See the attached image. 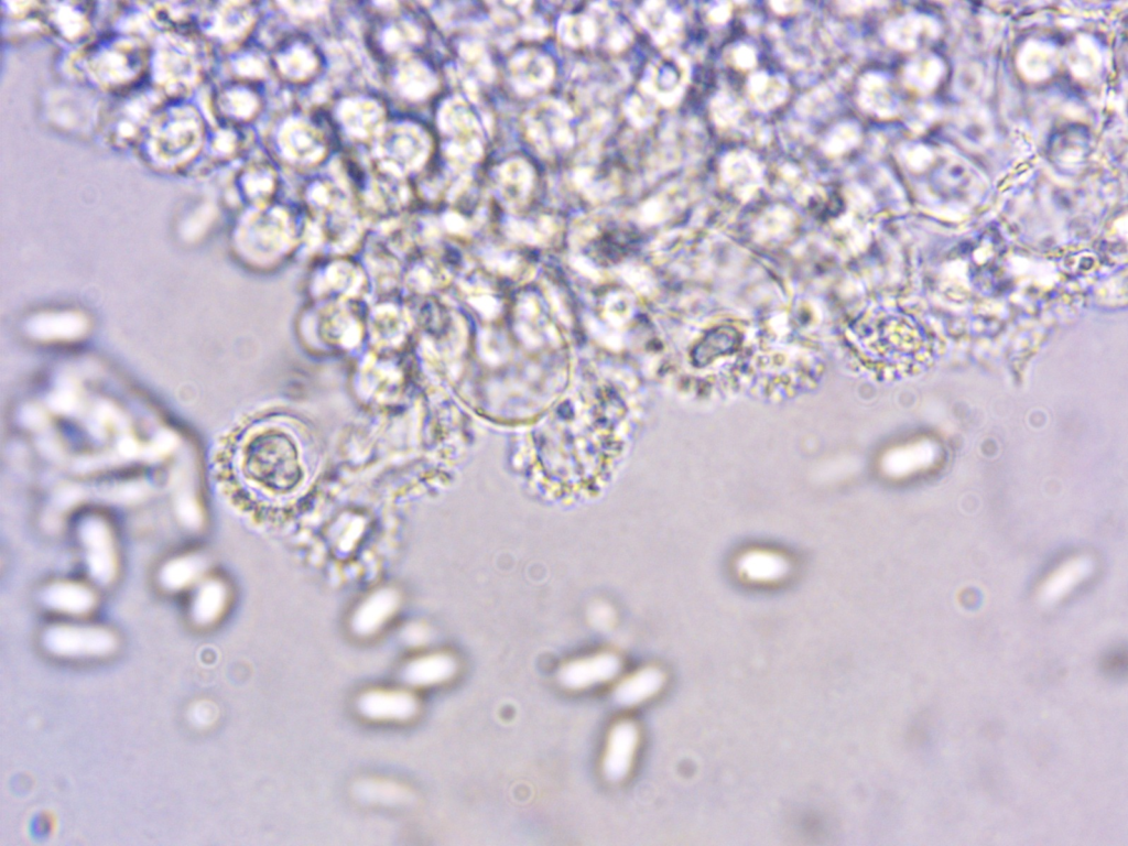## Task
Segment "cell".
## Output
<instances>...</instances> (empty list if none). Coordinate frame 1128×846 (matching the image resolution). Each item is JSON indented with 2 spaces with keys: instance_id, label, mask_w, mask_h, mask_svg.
<instances>
[{
  "instance_id": "1",
  "label": "cell",
  "mask_w": 1128,
  "mask_h": 846,
  "mask_svg": "<svg viewBox=\"0 0 1128 846\" xmlns=\"http://www.w3.org/2000/svg\"><path fill=\"white\" fill-rule=\"evenodd\" d=\"M239 469L249 485L275 496L293 492L304 477L300 448L283 431L252 435L240 449Z\"/></svg>"
},
{
  "instance_id": "2",
  "label": "cell",
  "mask_w": 1128,
  "mask_h": 846,
  "mask_svg": "<svg viewBox=\"0 0 1128 846\" xmlns=\"http://www.w3.org/2000/svg\"><path fill=\"white\" fill-rule=\"evenodd\" d=\"M203 119L189 105H162L148 121L137 142L144 158L160 166H175L191 160L204 139Z\"/></svg>"
},
{
  "instance_id": "3",
  "label": "cell",
  "mask_w": 1128,
  "mask_h": 846,
  "mask_svg": "<svg viewBox=\"0 0 1128 846\" xmlns=\"http://www.w3.org/2000/svg\"><path fill=\"white\" fill-rule=\"evenodd\" d=\"M149 62L150 51L144 43L115 34L96 41L84 54L88 78L115 95L141 85Z\"/></svg>"
},
{
  "instance_id": "4",
  "label": "cell",
  "mask_w": 1128,
  "mask_h": 846,
  "mask_svg": "<svg viewBox=\"0 0 1128 846\" xmlns=\"http://www.w3.org/2000/svg\"><path fill=\"white\" fill-rule=\"evenodd\" d=\"M43 644L59 658H97L113 650L115 639L101 628L61 625L45 631Z\"/></svg>"
},
{
  "instance_id": "5",
  "label": "cell",
  "mask_w": 1128,
  "mask_h": 846,
  "mask_svg": "<svg viewBox=\"0 0 1128 846\" xmlns=\"http://www.w3.org/2000/svg\"><path fill=\"white\" fill-rule=\"evenodd\" d=\"M271 65L276 75L290 84L312 82L322 70V53L303 34L282 40L273 50Z\"/></svg>"
},
{
  "instance_id": "6",
  "label": "cell",
  "mask_w": 1128,
  "mask_h": 846,
  "mask_svg": "<svg viewBox=\"0 0 1128 846\" xmlns=\"http://www.w3.org/2000/svg\"><path fill=\"white\" fill-rule=\"evenodd\" d=\"M621 669L622 661L617 654L600 652L564 663L557 681L566 690L583 691L612 681Z\"/></svg>"
},
{
  "instance_id": "7",
  "label": "cell",
  "mask_w": 1128,
  "mask_h": 846,
  "mask_svg": "<svg viewBox=\"0 0 1128 846\" xmlns=\"http://www.w3.org/2000/svg\"><path fill=\"white\" fill-rule=\"evenodd\" d=\"M357 711L366 719L401 723L419 712V701L411 692L398 688H371L357 698Z\"/></svg>"
},
{
  "instance_id": "8",
  "label": "cell",
  "mask_w": 1128,
  "mask_h": 846,
  "mask_svg": "<svg viewBox=\"0 0 1128 846\" xmlns=\"http://www.w3.org/2000/svg\"><path fill=\"white\" fill-rule=\"evenodd\" d=\"M215 107L225 124L239 128L261 113L263 96L254 83L237 79L218 89Z\"/></svg>"
},
{
  "instance_id": "9",
  "label": "cell",
  "mask_w": 1128,
  "mask_h": 846,
  "mask_svg": "<svg viewBox=\"0 0 1128 846\" xmlns=\"http://www.w3.org/2000/svg\"><path fill=\"white\" fill-rule=\"evenodd\" d=\"M639 745L638 726L629 719L612 725L601 760V771L610 782L622 781L630 772Z\"/></svg>"
},
{
  "instance_id": "10",
  "label": "cell",
  "mask_w": 1128,
  "mask_h": 846,
  "mask_svg": "<svg viewBox=\"0 0 1128 846\" xmlns=\"http://www.w3.org/2000/svg\"><path fill=\"white\" fill-rule=\"evenodd\" d=\"M458 671L456 658L449 653L434 652L410 660L402 669L405 684L413 687H432L451 681Z\"/></svg>"
},
{
  "instance_id": "11",
  "label": "cell",
  "mask_w": 1128,
  "mask_h": 846,
  "mask_svg": "<svg viewBox=\"0 0 1128 846\" xmlns=\"http://www.w3.org/2000/svg\"><path fill=\"white\" fill-rule=\"evenodd\" d=\"M664 684V674L654 666H644L621 679L612 690V699L623 708L638 706L654 696Z\"/></svg>"
},
{
  "instance_id": "12",
  "label": "cell",
  "mask_w": 1128,
  "mask_h": 846,
  "mask_svg": "<svg viewBox=\"0 0 1128 846\" xmlns=\"http://www.w3.org/2000/svg\"><path fill=\"white\" fill-rule=\"evenodd\" d=\"M398 596L391 590H378L364 600L351 618V628L358 636L376 633L393 616Z\"/></svg>"
},
{
  "instance_id": "13",
  "label": "cell",
  "mask_w": 1128,
  "mask_h": 846,
  "mask_svg": "<svg viewBox=\"0 0 1128 846\" xmlns=\"http://www.w3.org/2000/svg\"><path fill=\"white\" fill-rule=\"evenodd\" d=\"M227 592L221 584L208 582L203 585L193 597L191 614L193 619L200 625H207L216 620L225 608Z\"/></svg>"
},
{
  "instance_id": "14",
  "label": "cell",
  "mask_w": 1128,
  "mask_h": 846,
  "mask_svg": "<svg viewBox=\"0 0 1128 846\" xmlns=\"http://www.w3.org/2000/svg\"><path fill=\"white\" fill-rule=\"evenodd\" d=\"M45 601L52 609L67 614H82L93 605V596L85 588L66 586L50 589Z\"/></svg>"
},
{
  "instance_id": "15",
  "label": "cell",
  "mask_w": 1128,
  "mask_h": 846,
  "mask_svg": "<svg viewBox=\"0 0 1128 846\" xmlns=\"http://www.w3.org/2000/svg\"><path fill=\"white\" fill-rule=\"evenodd\" d=\"M1104 666H1105L1106 671H1109L1111 673H1118L1119 671L1125 670V666H1126L1125 653H1122V654L1114 653V654L1109 655L1104 661Z\"/></svg>"
}]
</instances>
